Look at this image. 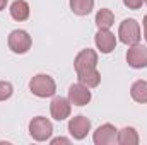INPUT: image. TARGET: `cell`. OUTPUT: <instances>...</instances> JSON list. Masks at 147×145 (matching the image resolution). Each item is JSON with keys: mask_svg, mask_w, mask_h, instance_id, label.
Returning <instances> with one entry per match:
<instances>
[{"mask_svg": "<svg viewBox=\"0 0 147 145\" xmlns=\"http://www.w3.org/2000/svg\"><path fill=\"white\" fill-rule=\"evenodd\" d=\"M94 7V0H70V10L75 15H87Z\"/></svg>", "mask_w": 147, "mask_h": 145, "instance_id": "17", "label": "cell"}, {"mask_svg": "<svg viewBox=\"0 0 147 145\" xmlns=\"http://www.w3.org/2000/svg\"><path fill=\"white\" fill-rule=\"evenodd\" d=\"M118 36L120 41L127 46H134V44H139L140 41V26L135 19H125L120 28H118Z\"/></svg>", "mask_w": 147, "mask_h": 145, "instance_id": "2", "label": "cell"}, {"mask_svg": "<svg viewBox=\"0 0 147 145\" xmlns=\"http://www.w3.org/2000/svg\"><path fill=\"white\" fill-rule=\"evenodd\" d=\"M29 91L38 97H51L57 92V84L50 75L38 73L29 80Z\"/></svg>", "mask_w": 147, "mask_h": 145, "instance_id": "1", "label": "cell"}, {"mask_svg": "<svg viewBox=\"0 0 147 145\" xmlns=\"http://www.w3.org/2000/svg\"><path fill=\"white\" fill-rule=\"evenodd\" d=\"M127 63L132 68H146L147 67V46L134 44L127 51Z\"/></svg>", "mask_w": 147, "mask_h": 145, "instance_id": "9", "label": "cell"}, {"mask_svg": "<svg viewBox=\"0 0 147 145\" xmlns=\"http://www.w3.org/2000/svg\"><path fill=\"white\" fill-rule=\"evenodd\" d=\"M142 26H144V38H146V41H147V15H144V22H142Z\"/></svg>", "mask_w": 147, "mask_h": 145, "instance_id": "21", "label": "cell"}, {"mask_svg": "<svg viewBox=\"0 0 147 145\" xmlns=\"http://www.w3.org/2000/svg\"><path fill=\"white\" fill-rule=\"evenodd\" d=\"M70 101L67 97H62V96H57L51 99V104H50V113H51V118L57 119V121H63L70 116Z\"/></svg>", "mask_w": 147, "mask_h": 145, "instance_id": "10", "label": "cell"}, {"mask_svg": "<svg viewBox=\"0 0 147 145\" xmlns=\"http://www.w3.org/2000/svg\"><path fill=\"white\" fill-rule=\"evenodd\" d=\"M74 67H75L77 73H86V72H91V70H96L98 68V53L94 50H91V48L82 50L75 56Z\"/></svg>", "mask_w": 147, "mask_h": 145, "instance_id": "4", "label": "cell"}, {"mask_svg": "<svg viewBox=\"0 0 147 145\" xmlns=\"http://www.w3.org/2000/svg\"><path fill=\"white\" fill-rule=\"evenodd\" d=\"M10 15L17 22L26 21L29 17V3L26 0H14L10 5Z\"/></svg>", "mask_w": 147, "mask_h": 145, "instance_id": "12", "label": "cell"}, {"mask_svg": "<svg viewBox=\"0 0 147 145\" xmlns=\"http://www.w3.org/2000/svg\"><path fill=\"white\" fill-rule=\"evenodd\" d=\"M123 3H125L128 9H132V10H137V9L142 7L144 0H123Z\"/></svg>", "mask_w": 147, "mask_h": 145, "instance_id": "19", "label": "cell"}, {"mask_svg": "<svg viewBox=\"0 0 147 145\" xmlns=\"http://www.w3.org/2000/svg\"><path fill=\"white\" fill-rule=\"evenodd\" d=\"M89 132H91V121L86 116L79 114V116L70 118V121H69V133L72 135L75 140L86 138Z\"/></svg>", "mask_w": 147, "mask_h": 145, "instance_id": "7", "label": "cell"}, {"mask_svg": "<svg viewBox=\"0 0 147 145\" xmlns=\"http://www.w3.org/2000/svg\"><path fill=\"white\" fill-rule=\"evenodd\" d=\"M92 140L96 145H113L118 144V130L111 125V123H105L101 125L94 135H92Z\"/></svg>", "mask_w": 147, "mask_h": 145, "instance_id": "6", "label": "cell"}, {"mask_svg": "<svg viewBox=\"0 0 147 145\" xmlns=\"http://www.w3.org/2000/svg\"><path fill=\"white\" fill-rule=\"evenodd\" d=\"M29 135L36 142H46L53 135V125L48 118L45 116H36L29 121Z\"/></svg>", "mask_w": 147, "mask_h": 145, "instance_id": "3", "label": "cell"}, {"mask_svg": "<svg viewBox=\"0 0 147 145\" xmlns=\"http://www.w3.org/2000/svg\"><path fill=\"white\" fill-rule=\"evenodd\" d=\"M5 5H7V0H0V10H3Z\"/></svg>", "mask_w": 147, "mask_h": 145, "instance_id": "22", "label": "cell"}, {"mask_svg": "<svg viewBox=\"0 0 147 145\" xmlns=\"http://www.w3.org/2000/svg\"><path fill=\"white\" fill-rule=\"evenodd\" d=\"M94 43L101 53H111L116 46V38L110 29H98L94 36Z\"/></svg>", "mask_w": 147, "mask_h": 145, "instance_id": "11", "label": "cell"}, {"mask_svg": "<svg viewBox=\"0 0 147 145\" xmlns=\"http://www.w3.org/2000/svg\"><path fill=\"white\" fill-rule=\"evenodd\" d=\"M9 48L14 51V53H17V55H22V53H28L29 51V48H31V44H33V39L31 36L26 33V31H22V29H16V31H12L10 34H9Z\"/></svg>", "mask_w": 147, "mask_h": 145, "instance_id": "5", "label": "cell"}, {"mask_svg": "<svg viewBox=\"0 0 147 145\" xmlns=\"http://www.w3.org/2000/svg\"><path fill=\"white\" fill-rule=\"evenodd\" d=\"M144 2H146V3H147V0H144Z\"/></svg>", "mask_w": 147, "mask_h": 145, "instance_id": "23", "label": "cell"}, {"mask_svg": "<svg viewBox=\"0 0 147 145\" xmlns=\"http://www.w3.org/2000/svg\"><path fill=\"white\" fill-rule=\"evenodd\" d=\"M94 22H96L98 29H110L115 24V14L110 9H101V10H98Z\"/></svg>", "mask_w": 147, "mask_h": 145, "instance_id": "15", "label": "cell"}, {"mask_svg": "<svg viewBox=\"0 0 147 145\" xmlns=\"http://www.w3.org/2000/svg\"><path fill=\"white\" fill-rule=\"evenodd\" d=\"M91 97L92 96H91L89 87H86L80 82L72 84L69 87V101H70V104H74V106H86V104H89Z\"/></svg>", "mask_w": 147, "mask_h": 145, "instance_id": "8", "label": "cell"}, {"mask_svg": "<svg viewBox=\"0 0 147 145\" xmlns=\"http://www.w3.org/2000/svg\"><path fill=\"white\" fill-rule=\"evenodd\" d=\"M118 144L120 145H137L139 144V133L134 126H123L118 130Z\"/></svg>", "mask_w": 147, "mask_h": 145, "instance_id": "13", "label": "cell"}, {"mask_svg": "<svg viewBox=\"0 0 147 145\" xmlns=\"http://www.w3.org/2000/svg\"><path fill=\"white\" fill-rule=\"evenodd\" d=\"M51 144H53V145H57V144H70V140H69V138H62V137H60V138H53V140H51Z\"/></svg>", "mask_w": 147, "mask_h": 145, "instance_id": "20", "label": "cell"}, {"mask_svg": "<svg viewBox=\"0 0 147 145\" xmlns=\"http://www.w3.org/2000/svg\"><path fill=\"white\" fill-rule=\"evenodd\" d=\"M12 94H14V87H12V84L7 82V80H2V82H0V101L9 99Z\"/></svg>", "mask_w": 147, "mask_h": 145, "instance_id": "18", "label": "cell"}, {"mask_svg": "<svg viewBox=\"0 0 147 145\" xmlns=\"http://www.w3.org/2000/svg\"><path fill=\"white\" fill-rule=\"evenodd\" d=\"M130 96L134 101L146 104L147 103V80H135L130 87Z\"/></svg>", "mask_w": 147, "mask_h": 145, "instance_id": "14", "label": "cell"}, {"mask_svg": "<svg viewBox=\"0 0 147 145\" xmlns=\"http://www.w3.org/2000/svg\"><path fill=\"white\" fill-rule=\"evenodd\" d=\"M77 79H79V82L84 84L86 87L94 89V87H98L99 82H101V73L96 68V70H91V72H86V73H77Z\"/></svg>", "mask_w": 147, "mask_h": 145, "instance_id": "16", "label": "cell"}]
</instances>
